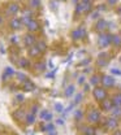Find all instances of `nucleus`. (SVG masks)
I'll return each mask as SVG.
<instances>
[{"label":"nucleus","mask_w":121,"mask_h":135,"mask_svg":"<svg viewBox=\"0 0 121 135\" xmlns=\"http://www.w3.org/2000/svg\"><path fill=\"white\" fill-rule=\"evenodd\" d=\"M90 61H91L90 59H86V60H83V61H81V62L78 64V66H82V65H87V64H89Z\"/></svg>","instance_id":"nucleus-39"},{"label":"nucleus","mask_w":121,"mask_h":135,"mask_svg":"<svg viewBox=\"0 0 121 135\" xmlns=\"http://www.w3.org/2000/svg\"><path fill=\"white\" fill-rule=\"evenodd\" d=\"M31 109H33V113H36V112H38V105H33V108H31Z\"/></svg>","instance_id":"nucleus-47"},{"label":"nucleus","mask_w":121,"mask_h":135,"mask_svg":"<svg viewBox=\"0 0 121 135\" xmlns=\"http://www.w3.org/2000/svg\"><path fill=\"white\" fill-rule=\"evenodd\" d=\"M25 122H26V125H33V123L35 122V114L34 113H29V114H26Z\"/></svg>","instance_id":"nucleus-15"},{"label":"nucleus","mask_w":121,"mask_h":135,"mask_svg":"<svg viewBox=\"0 0 121 135\" xmlns=\"http://www.w3.org/2000/svg\"><path fill=\"white\" fill-rule=\"evenodd\" d=\"M108 64V55L107 53H100L98 57V65L99 66H105Z\"/></svg>","instance_id":"nucleus-8"},{"label":"nucleus","mask_w":121,"mask_h":135,"mask_svg":"<svg viewBox=\"0 0 121 135\" xmlns=\"http://www.w3.org/2000/svg\"><path fill=\"white\" fill-rule=\"evenodd\" d=\"M18 64H20L21 68H29V65H30L29 60H26V59H21V60L18 61Z\"/></svg>","instance_id":"nucleus-25"},{"label":"nucleus","mask_w":121,"mask_h":135,"mask_svg":"<svg viewBox=\"0 0 121 135\" xmlns=\"http://www.w3.org/2000/svg\"><path fill=\"white\" fill-rule=\"evenodd\" d=\"M48 135H57V134H56V131L53 130V131H50V134H48Z\"/></svg>","instance_id":"nucleus-51"},{"label":"nucleus","mask_w":121,"mask_h":135,"mask_svg":"<svg viewBox=\"0 0 121 135\" xmlns=\"http://www.w3.org/2000/svg\"><path fill=\"white\" fill-rule=\"evenodd\" d=\"M0 23H1V18H0Z\"/></svg>","instance_id":"nucleus-56"},{"label":"nucleus","mask_w":121,"mask_h":135,"mask_svg":"<svg viewBox=\"0 0 121 135\" xmlns=\"http://www.w3.org/2000/svg\"><path fill=\"white\" fill-rule=\"evenodd\" d=\"M24 42H25V46H27V47H33L35 43H36V40H35V36H34V35H31V34H27V35H25V38H24Z\"/></svg>","instance_id":"nucleus-6"},{"label":"nucleus","mask_w":121,"mask_h":135,"mask_svg":"<svg viewBox=\"0 0 121 135\" xmlns=\"http://www.w3.org/2000/svg\"><path fill=\"white\" fill-rule=\"evenodd\" d=\"M105 9H107L105 4H100V5L98 7V11H99V12H102V11H105Z\"/></svg>","instance_id":"nucleus-42"},{"label":"nucleus","mask_w":121,"mask_h":135,"mask_svg":"<svg viewBox=\"0 0 121 135\" xmlns=\"http://www.w3.org/2000/svg\"><path fill=\"white\" fill-rule=\"evenodd\" d=\"M16 99H17V101H18V103H22L25 98H24V95H22V94H18L17 96H16Z\"/></svg>","instance_id":"nucleus-38"},{"label":"nucleus","mask_w":121,"mask_h":135,"mask_svg":"<svg viewBox=\"0 0 121 135\" xmlns=\"http://www.w3.org/2000/svg\"><path fill=\"white\" fill-rule=\"evenodd\" d=\"M100 82H102V79H100L98 75H92V77H91V79H90V83L94 84V86H98Z\"/></svg>","instance_id":"nucleus-22"},{"label":"nucleus","mask_w":121,"mask_h":135,"mask_svg":"<svg viewBox=\"0 0 121 135\" xmlns=\"http://www.w3.org/2000/svg\"><path fill=\"white\" fill-rule=\"evenodd\" d=\"M74 91H76L74 86H73V84H69V86L65 88V96H67V98H70V96L74 94Z\"/></svg>","instance_id":"nucleus-18"},{"label":"nucleus","mask_w":121,"mask_h":135,"mask_svg":"<svg viewBox=\"0 0 121 135\" xmlns=\"http://www.w3.org/2000/svg\"><path fill=\"white\" fill-rule=\"evenodd\" d=\"M36 47L39 48L40 52H44V51L47 50V46H46V43H44V42H38V43H36Z\"/></svg>","instance_id":"nucleus-26"},{"label":"nucleus","mask_w":121,"mask_h":135,"mask_svg":"<svg viewBox=\"0 0 121 135\" xmlns=\"http://www.w3.org/2000/svg\"><path fill=\"white\" fill-rule=\"evenodd\" d=\"M22 116H24V110H17V112H15V113H13V117L16 118V119L21 118Z\"/></svg>","instance_id":"nucleus-32"},{"label":"nucleus","mask_w":121,"mask_h":135,"mask_svg":"<svg viewBox=\"0 0 121 135\" xmlns=\"http://www.w3.org/2000/svg\"><path fill=\"white\" fill-rule=\"evenodd\" d=\"M53 74H55V73H50V74H47V78H53Z\"/></svg>","instance_id":"nucleus-49"},{"label":"nucleus","mask_w":121,"mask_h":135,"mask_svg":"<svg viewBox=\"0 0 121 135\" xmlns=\"http://www.w3.org/2000/svg\"><path fill=\"white\" fill-rule=\"evenodd\" d=\"M112 101H113V105H116V107H121V94L115 95V98L112 99Z\"/></svg>","instance_id":"nucleus-19"},{"label":"nucleus","mask_w":121,"mask_h":135,"mask_svg":"<svg viewBox=\"0 0 121 135\" xmlns=\"http://www.w3.org/2000/svg\"><path fill=\"white\" fill-rule=\"evenodd\" d=\"M112 44L116 47L121 46V35H112Z\"/></svg>","instance_id":"nucleus-17"},{"label":"nucleus","mask_w":121,"mask_h":135,"mask_svg":"<svg viewBox=\"0 0 121 135\" xmlns=\"http://www.w3.org/2000/svg\"><path fill=\"white\" fill-rule=\"evenodd\" d=\"M111 73L115 75H121V70H119V69H111Z\"/></svg>","instance_id":"nucleus-36"},{"label":"nucleus","mask_w":121,"mask_h":135,"mask_svg":"<svg viewBox=\"0 0 121 135\" xmlns=\"http://www.w3.org/2000/svg\"><path fill=\"white\" fill-rule=\"evenodd\" d=\"M102 108H103L104 110H112V108H113V101L109 100V99L103 100V103H102Z\"/></svg>","instance_id":"nucleus-10"},{"label":"nucleus","mask_w":121,"mask_h":135,"mask_svg":"<svg viewBox=\"0 0 121 135\" xmlns=\"http://www.w3.org/2000/svg\"><path fill=\"white\" fill-rule=\"evenodd\" d=\"M107 21L105 20H98V22H96V30L98 31H104L105 29H107Z\"/></svg>","instance_id":"nucleus-11"},{"label":"nucleus","mask_w":121,"mask_h":135,"mask_svg":"<svg viewBox=\"0 0 121 135\" xmlns=\"http://www.w3.org/2000/svg\"><path fill=\"white\" fill-rule=\"evenodd\" d=\"M112 114H113V117H119V116H121V107L113 105V108H112Z\"/></svg>","instance_id":"nucleus-20"},{"label":"nucleus","mask_w":121,"mask_h":135,"mask_svg":"<svg viewBox=\"0 0 121 135\" xmlns=\"http://www.w3.org/2000/svg\"><path fill=\"white\" fill-rule=\"evenodd\" d=\"M48 66L51 68V69H52V68H53V62H52L51 60H50V62H48Z\"/></svg>","instance_id":"nucleus-50"},{"label":"nucleus","mask_w":121,"mask_h":135,"mask_svg":"<svg viewBox=\"0 0 121 135\" xmlns=\"http://www.w3.org/2000/svg\"><path fill=\"white\" fill-rule=\"evenodd\" d=\"M56 122H57V125H64V119L63 118H59Z\"/></svg>","instance_id":"nucleus-45"},{"label":"nucleus","mask_w":121,"mask_h":135,"mask_svg":"<svg viewBox=\"0 0 121 135\" xmlns=\"http://www.w3.org/2000/svg\"><path fill=\"white\" fill-rule=\"evenodd\" d=\"M30 5L33 8H39L40 7V0H30Z\"/></svg>","instance_id":"nucleus-30"},{"label":"nucleus","mask_w":121,"mask_h":135,"mask_svg":"<svg viewBox=\"0 0 121 135\" xmlns=\"http://www.w3.org/2000/svg\"><path fill=\"white\" fill-rule=\"evenodd\" d=\"M16 75H17V78H18V81H21L22 83L24 82H26L27 79H26V75L24 74V73H21V71H18V73H16Z\"/></svg>","instance_id":"nucleus-27"},{"label":"nucleus","mask_w":121,"mask_h":135,"mask_svg":"<svg viewBox=\"0 0 121 135\" xmlns=\"http://www.w3.org/2000/svg\"><path fill=\"white\" fill-rule=\"evenodd\" d=\"M18 9H20V7L16 3H12V4L8 5V13H11V15H16L18 12Z\"/></svg>","instance_id":"nucleus-14"},{"label":"nucleus","mask_w":121,"mask_h":135,"mask_svg":"<svg viewBox=\"0 0 121 135\" xmlns=\"http://www.w3.org/2000/svg\"><path fill=\"white\" fill-rule=\"evenodd\" d=\"M73 1H74V3H76V4H78V0H73Z\"/></svg>","instance_id":"nucleus-55"},{"label":"nucleus","mask_w":121,"mask_h":135,"mask_svg":"<svg viewBox=\"0 0 121 135\" xmlns=\"http://www.w3.org/2000/svg\"><path fill=\"white\" fill-rule=\"evenodd\" d=\"M21 25H22V21L18 20V18H13V20L11 21V27H12L13 30H18V29L21 27Z\"/></svg>","instance_id":"nucleus-13"},{"label":"nucleus","mask_w":121,"mask_h":135,"mask_svg":"<svg viewBox=\"0 0 121 135\" xmlns=\"http://www.w3.org/2000/svg\"><path fill=\"white\" fill-rule=\"evenodd\" d=\"M91 11V3H83V13H89Z\"/></svg>","instance_id":"nucleus-28"},{"label":"nucleus","mask_w":121,"mask_h":135,"mask_svg":"<svg viewBox=\"0 0 121 135\" xmlns=\"http://www.w3.org/2000/svg\"><path fill=\"white\" fill-rule=\"evenodd\" d=\"M82 3H91V0H82Z\"/></svg>","instance_id":"nucleus-53"},{"label":"nucleus","mask_w":121,"mask_h":135,"mask_svg":"<svg viewBox=\"0 0 121 135\" xmlns=\"http://www.w3.org/2000/svg\"><path fill=\"white\" fill-rule=\"evenodd\" d=\"M117 119L116 118H108L107 119V122H105V126H107V129H109V130H115L116 127H117Z\"/></svg>","instance_id":"nucleus-7"},{"label":"nucleus","mask_w":121,"mask_h":135,"mask_svg":"<svg viewBox=\"0 0 121 135\" xmlns=\"http://www.w3.org/2000/svg\"><path fill=\"white\" fill-rule=\"evenodd\" d=\"M90 88H89V84H85V91H89Z\"/></svg>","instance_id":"nucleus-52"},{"label":"nucleus","mask_w":121,"mask_h":135,"mask_svg":"<svg viewBox=\"0 0 121 135\" xmlns=\"http://www.w3.org/2000/svg\"><path fill=\"white\" fill-rule=\"evenodd\" d=\"M27 26V29L30 30V31H36V30H39V23L34 21V20H30L29 21V23L26 25Z\"/></svg>","instance_id":"nucleus-9"},{"label":"nucleus","mask_w":121,"mask_h":135,"mask_svg":"<svg viewBox=\"0 0 121 135\" xmlns=\"http://www.w3.org/2000/svg\"><path fill=\"white\" fill-rule=\"evenodd\" d=\"M85 135H89V134H85Z\"/></svg>","instance_id":"nucleus-57"},{"label":"nucleus","mask_w":121,"mask_h":135,"mask_svg":"<svg viewBox=\"0 0 121 135\" xmlns=\"http://www.w3.org/2000/svg\"><path fill=\"white\" fill-rule=\"evenodd\" d=\"M47 113H48L47 110H42V112L39 113V116H40V118H42V119H44V117L47 116Z\"/></svg>","instance_id":"nucleus-41"},{"label":"nucleus","mask_w":121,"mask_h":135,"mask_svg":"<svg viewBox=\"0 0 121 135\" xmlns=\"http://www.w3.org/2000/svg\"><path fill=\"white\" fill-rule=\"evenodd\" d=\"M11 42H12V43H16V42H17V38H16V35H13V36H12Z\"/></svg>","instance_id":"nucleus-48"},{"label":"nucleus","mask_w":121,"mask_h":135,"mask_svg":"<svg viewBox=\"0 0 121 135\" xmlns=\"http://www.w3.org/2000/svg\"><path fill=\"white\" fill-rule=\"evenodd\" d=\"M120 60H121V59H120Z\"/></svg>","instance_id":"nucleus-58"},{"label":"nucleus","mask_w":121,"mask_h":135,"mask_svg":"<svg viewBox=\"0 0 121 135\" xmlns=\"http://www.w3.org/2000/svg\"><path fill=\"white\" fill-rule=\"evenodd\" d=\"M82 98H83V94H78V95L76 96V99H74V104L81 103V101H82Z\"/></svg>","instance_id":"nucleus-33"},{"label":"nucleus","mask_w":121,"mask_h":135,"mask_svg":"<svg viewBox=\"0 0 121 135\" xmlns=\"http://www.w3.org/2000/svg\"><path fill=\"white\" fill-rule=\"evenodd\" d=\"M35 68H36V70H39V71H43V70L46 69V65L39 62V64H36V65H35Z\"/></svg>","instance_id":"nucleus-34"},{"label":"nucleus","mask_w":121,"mask_h":135,"mask_svg":"<svg viewBox=\"0 0 121 135\" xmlns=\"http://www.w3.org/2000/svg\"><path fill=\"white\" fill-rule=\"evenodd\" d=\"M51 119H52V114H51V113H47V116L44 117V121H47V122H50Z\"/></svg>","instance_id":"nucleus-43"},{"label":"nucleus","mask_w":121,"mask_h":135,"mask_svg":"<svg viewBox=\"0 0 121 135\" xmlns=\"http://www.w3.org/2000/svg\"><path fill=\"white\" fill-rule=\"evenodd\" d=\"M109 44H112V35L111 34H100L98 38V46L100 48H105Z\"/></svg>","instance_id":"nucleus-1"},{"label":"nucleus","mask_w":121,"mask_h":135,"mask_svg":"<svg viewBox=\"0 0 121 135\" xmlns=\"http://www.w3.org/2000/svg\"><path fill=\"white\" fill-rule=\"evenodd\" d=\"M85 35H86V30H85V27H78V29L73 30V33H72V38H73L74 40H78V39L83 38Z\"/></svg>","instance_id":"nucleus-4"},{"label":"nucleus","mask_w":121,"mask_h":135,"mask_svg":"<svg viewBox=\"0 0 121 135\" xmlns=\"http://www.w3.org/2000/svg\"><path fill=\"white\" fill-rule=\"evenodd\" d=\"M92 94H94V98L98 101H103L107 99V92L102 87H95L94 91H92Z\"/></svg>","instance_id":"nucleus-2"},{"label":"nucleus","mask_w":121,"mask_h":135,"mask_svg":"<svg viewBox=\"0 0 121 135\" xmlns=\"http://www.w3.org/2000/svg\"><path fill=\"white\" fill-rule=\"evenodd\" d=\"M85 133L89 135H94V129H92V127H86V129H85Z\"/></svg>","instance_id":"nucleus-35"},{"label":"nucleus","mask_w":121,"mask_h":135,"mask_svg":"<svg viewBox=\"0 0 121 135\" xmlns=\"http://www.w3.org/2000/svg\"><path fill=\"white\" fill-rule=\"evenodd\" d=\"M51 9H53V11H56V9H57V5H56V3H55V1H51Z\"/></svg>","instance_id":"nucleus-44"},{"label":"nucleus","mask_w":121,"mask_h":135,"mask_svg":"<svg viewBox=\"0 0 121 135\" xmlns=\"http://www.w3.org/2000/svg\"><path fill=\"white\" fill-rule=\"evenodd\" d=\"M81 13H83V3H78V4L76 5V15L78 16V15H81Z\"/></svg>","instance_id":"nucleus-23"},{"label":"nucleus","mask_w":121,"mask_h":135,"mask_svg":"<svg viewBox=\"0 0 121 135\" xmlns=\"http://www.w3.org/2000/svg\"><path fill=\"white\" fill-rule=\"evenodd\" d=\"M22 88H24V91H33L35 88V86L30 81H26V82H24V84H22Z\"/></svg>","instance_id":"nucleus-16"},{"label":"nucleus","mask_w":121,"mask_h":135,"mask_svg":"<svg viewBox=\"0 0 121 135\" xmlns=\"http://www.w3.org/2000/svg\"><path fill=\"white\" fill-rule=\"evenodd\" d=\"M15 74V70L12 69L11 66H8V68H5V71H4V74H3V81H7L9 77H12Z\"/></svg>","instance_id":"nucleus-12"},{"label":"nucleus","mask_w":121,"mask_h":135,"mask_svg":"<svg viewBox=\"0 0 121 135\" xmlns=\"http://www.w3.org/2000/svg\"><path fill=\"white\" fill-rule=\"evenodd\" d=\"M99 119H100V113H99L96 109H92V110L89 112L87 121H89L90 123H96V122H99Z\"/></svg>","instance_id":"nucleus-3"},{"label":"nucleus","mask_w":121,"mask_h":135,"mask_svg":"<svg viewBox=\"0 0 121 135\" xmlns=\"http://www.w3.org/2000/svg\"><path fill=\"white\" fill-rule=\"evenodd\" d=\"M91 18H92V20H96V18H99V11H96V12H92V13H91Z\"/></svg>","instance_id":"nucleus-37"},{"label":"nucleus","mask_w":121,"mask_h":135,"mask_svg":"<svg viewBox=\"0 0 121 135\" xmlns=\"http://www.w3.org/2000/svg\"><path fill=\"white\" fill-rule=\"evenodd\" d=\"M116 3H117V0H108V4L109 5H115Z\"/></svg>","instance_id":"nucleus-46"},{"label":"nucleus","mask_w":121,"mask_h":135,"mask_svg":"<svg viewBox=\"0 0 121 135\" xmlns=\"http://www.w3.org/2000/svg\"><path fill=\"white\" fill-rule=\"evenodd\" d=\"M53 130H55V126L52 125L51 122L47 123L46 126H42V131H48V133H50V131H53Z\"/></svg>","instance_id":"nucleus-24"},{"label":"nucleus","mask_w":121,"mask_h":135,"mask_svg":"<svg viewBox=\"0 0 121 135\" xmlns=\"http://www.w3.org/2000/svg\"><path fill=\"white\" fill-rule=\"evenodd\" d=\"M29 53H30V56H36V55H39V53H40V51H39V48H38L36 46H33V47H30Z\"/></svg>","instance_id":"nucleus-21"},{"label":"nucleus","mask_w":121,"mask_h":135,"mask_svg":"<svg viewBox=\"0 0 121 135\" xmlns=\"http://www.w3.org/2000/svg\"><path fill=\"white\" fill-rule=\"evenodd\" d=\"M55 109H56V112L61 113V112L64 110V108H63V104H60V103H56V104H55Z\"/></svg>","instance_id":"nucleus-31"},{"label":"nucleus","mask_w":121,"mask_h":135,"mask_svg":"<svg viewBox=\"0 0 121 135\" xmlns=\"http://www.w3.org/2000/svg\"><path fill=\"white\" fill-rule=\"evenodd\" d=\"M115 135H121V131H119V130H117V131L115 133Z\"/></svg>","instance_id":"nucleus-54"},{"label":"nucleus","mask_w":121,"mask_h":135,"mask_svg":"<svg viewBox=\"0 0 121 135\" xmlns=\"http://www.w3.org/2000/svg\"><path fill=\"white\" fill-rule=\"evenodd\" d=\"M74 117H76L77 121H81L82 117H83V113H82L81 110H76V112H74Z\"/></svg>","instance_id":"nucleus-29"},{"label":"nucleus","mask_w":121,"mask_h":135,"mask_svg":"<svg viewBox=\"0 0 121 135\" xmlns=\"http://www.w3.org/2000/svg\"><path fill=\"white\" fill-rule=\"evenodd\" d=\"M85 79H86V78H85V75H81V77L78 78V84H83L85 83Z\"/></svg>","instance_id":"nucleus-40"},{"label":"nucleus","mask_w":121,"mask_h":135,"mask_svg":"<svg viewBox=\"0 0 121 135\" xmlns=\"http://www.w3.org/2000/svg\"><path fill=\"white\" fill-rule=\"evenodd\" d=\"M102 83H103L104 87H113L115 83H116V81H115L113 77H111V75H105V77L102 78Z\"/></svg>","instance_id":"nucleus-5"}]
</instances>
